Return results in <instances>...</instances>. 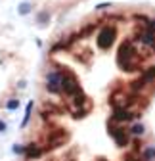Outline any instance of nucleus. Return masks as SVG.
Segmentation results:
<instances>
[{
	"mask_svg": "<svg viewBox=\"0 0 155 161\" xmlns=\"http://www.w3.org/2000/svg\"><path fill=\"white\" fill-rule=\"evenodd\" d=\"M140 64H142V56L136 50V40H125L117 52V65L123 71L132 73V71H138Z\"/></svg>",
	"mask_w": 155,
	"mask_h": 161,
	"instance_id": "f257e3e1",
	"label": "nucleus"
},
{
	"mask_svg": "<svg viewBox=\"0 0 155 161\" xmlns=\"http://www.w3.org/2000/svg\"><path fill=\"white\" fill-rule=\"evenodd\" d=\"M61 92L67 94L69 98H77L79 94H83L81 90V85H79V80H77V77L71 73V71H63L61 75Z\"/></svg>",
	"mask_w": 155,
	"mask_h": 161,
	"instance_id": "f03ea898",
	"label": "nucleus"
},
{
	"mask_svg": "<svg viewBox=\"0 0 155 161\" xmlns=\"http://www.w3.org/2000/svg\"><path fill=\"white\" fill-rule=\"evenodd\" d=\"M115 36H117V31H115L113 25H104L98 33V38H96V44L102 50H107L111 48V44L115 42Z\"/></svg>",
	"mask_w": 155,
	"mask_h": 161,
	"instance_id": "7ed1b4c3",
	"label": "nucleus"
},
{
	"mask_svg": "<svg viewBox=\"0 0 155 161\" xmlns=\"http://www.w3.org/2000/svg\"><path fill=\"white\" fill-rule=\"evenodd\" d=\"M61 75H63L61 69H52L46 73V90L48 92L52 94L61 92Z\"/></svg>",
	"mask_w": 155,
	"mask_h": 161,
	"instance_id": "20e7f679",
	"label": "nucleus"
},
{
	"mask_svg": "<svg viewBox=\"0 0 155 161\" xmlns=\"http://www.w3.org/2000/svg\"><path fill=\"white\" fill-rule=\"evenodd\" d=\"M109 136L117 142L119 148H126L128 146V132L121 127H109Z\"/></svg>",
	"mask_w": 155,
	"mask_h": 161,
	"instance_id": "39448f33",
	"label": "nucleus"
},
{
	"mask_svg": "<svg viewBox=\"0 0 155 161\" xmlns=\"http://www.w3.org/2000/svg\"><path fill=\"white\" fill-rule=\"evenodd\" d=\"M134 113L130 109H113V115L111 119L113 121H117V123H126V121H132Z\"/></svg>",
	"mask_w": 155,
	"mask_h": 161,
	"instance_id": "423d86ee",
	"label": "nucleus"
},
{
	"mask_svg": "<svg viewBox=\"0 0 155 161\" xmlns=\"http://www.w3.org/2000/svg\"><path fill=\"white\" fill-rule=\"evenodd\" d=\"M142 159L144 161H155V146H146L142 150Z\"/></svg>",
	"mask_w": 155,
	"mask_h": 161,
	"instance_id": "0eeeda50",
	"label": "nucleus"
},
{
	"mask_svg": "<svg viewBox=\"0 0 155 161\" xmlns=\"http://www.w3.org/2000/svg\"><path fill=\"white\" fill-rule=\"evenodd\" d=\"M48 19H50V12H48V10H42V12L36 14V23H38V25H46Z\"/></svg>",
	"mask_w": 155,
	"mask_h": 161,
	"instance_id": "6e6552de",
	"label": "nucleus"
},
{
	"mask_svg": "<svg viewBox=\"0 0 155 161\" xmlns=\"http://www.w3.org/2000/svg\"><path fill=\"white\" fill-rule=\"evenodd\" d=\"M40 153H42V150L38 148V144H29V146H27V155H29L31 159H33V157H38Z\"/></svg>",
	"mask_w": 155,
	"mask_h": 161,
	"instance_id": "1a4fd4ad",
	"label": "nucleus"
},
{
	"mask_svg": "<svg viewBox=\"0 0 155 161\" xmlns=\"http://www.w3.org/2000/svg\"><path fill=\"white\" fill-rule=\"evenodd\" d=\"M144 132H146V127L142 123H136V125L130 127V134H134V136H142Z\"/></svg>",
	"mask_w": 155,
	"mask_h": 161,
	"instance_id": "9d476101",
	"label": "nucleus"
},
{
	"mask_svg": "<svg viewBox=\"0 0 155 161\" xmlns=\"http://www.w3.org/2000/svg\"><path fill=\"white\" fill-rule=\"evenodd\" d=\"M31 2H21V4H19L17 6V12H19V15H27L29 12H31Z\"/></svg>",
	"mask_w": 155,
	"mask_h": 161,
	"instance_id": "9b49d317",
	"label": "nucleus"
},
{
	"mask_svg": "<svg viewBox=\"0 0 155 161\" xmlns=\"http://www.w3.org/2000/svg\"><path fill=\"white\" fill-rule=\"evenodd\" d=\"M31 113H33V102H29V104H27V109H25V117H23V123H21V127H25V125L29 123Z\"/></svg>",
	"mask_w": 155,
	"mask_h": 161,
	"instance_id": "f8f14e48",
	"label": "nucleus"
},
{
	"mask_svg": "<svg viewBox=\"0 0 155 161\" xmlns=\"http://www.w3.org/2000/svg\"><path fill=\"white\" fill-rule=\"evenodd\" d=\"M17 108H19V100H8V102H6V109L13 111V109H17Z\"/></svg>",
	"mask_w": 155,
	"mask_h": 161,
	"instance_id": "ddd939ff",
	"label": "nucleus"
},
{
	"mask_svg": "<svg viewBox=\"0 0 155 161\" xmlns=\"http://www.w3.org/2000/svg\"><path fill=\"white\" fill-rule=\"evenodd\" d=\"M13 153H27V146L15 144V146H13Z\"/></svg>",
	"mask_w": 155,
	"mask_h": 161,
	"instance_id": "4468645a",
	"label": "nucleus"
},
{
	"mask_svg": "<svg viewBox=\"0 0 155 161\" xmlns=\"http://www.w3.org/2000/svg\"><path fill=\"white\" fill-rule=\"evenodd\" d=\"M105 8H111V4H109V2H104V4H98V6H96V10H105Z\"/></svg>",
	"mask_w": 155,
	"mask_h": 161,
	"instance_id": "2eb2a0df",
	"label": "nucleus"
},
{
	"mask_svg": "<svg viewBox=\"0 0 155 161\" xmlns=\"http://www.w3.org/2000/svg\"><path fill=\"white\" fill-rule=\"evenodd\" d=\"M6 129H8V125H6V123H4V121H0V132H4V130H6Z\"/></svg>",
	"mask_w": 155,
	"mask_h": 161,
	"instance_id": "dca6fc26",
	"label": "nucleus"
}]
</instances>
